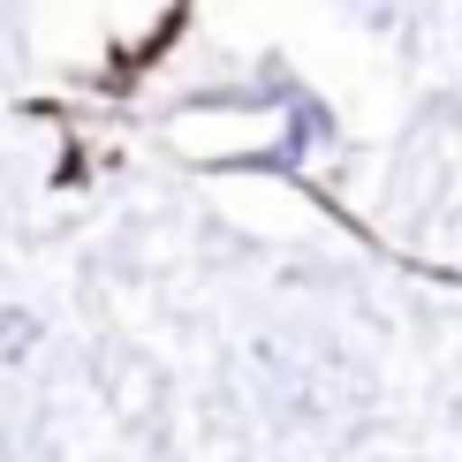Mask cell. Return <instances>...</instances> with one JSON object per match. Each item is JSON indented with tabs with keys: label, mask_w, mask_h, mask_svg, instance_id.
Wrapping results in <instances>:
<instances>
[{
	"label": "cell",
	"mask_w": 462,
	"mask_h": 462,
	"mask_svg": "<svg viewBox=\"0 0 462 462\" xmlns=\"http://www.w3.org/2000/svg\"><path fill=\"white\" fill-rule=\"evenodd\" d=\"M38 349V319L31 311H0V364H23Z\"/></svg>",
	"instance_id": "cell-1"
},
{
	"label": "cell",
	"mask_w": 462,
	"mask_h": 462,
	"mask_svg": "<svg viewBox=\"0 0 462 462\" xmlns=\"http://www.w3.org/2000/svg\"><path fill=\"white\" fill-rule=\"evenodd\" d=\"M0 462H15V448H8V432H0Z\"/></svg>",
	"instance_id": "cell-2"
}]
</instances>
